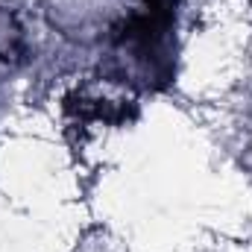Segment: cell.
<instances>
[{
  "label": "cell",
  "mask_w": 252,
  "mask_h": 252,
  "mask_svg": "<svg viewBox=\"0 0 252 252\" xmlns=\"http://www.w3.org/2000/svg\"><path fill=\"white\" fill-rule=\"evenodd\" d=\"M176 12L144 6L129 15L112 41V73L135 88L164 91L176 76Z\"/></svg>",
  "instance_id": "obj_1"
},
{
  "label": "cell",
  "mask_w": 252,
  "mask_h": 252,
  "mask_svg": "<svg viewBox=\"0 0 252 252\" xmlns=\"http://www.w3.org/2000/svg\"><path fill=\"white\" fill-rule=\"evenodd\" d=\"M27 53V38L12 12L0 9V62H18Z\"/></svg>",
  "instance_id": "obj_2"
}]
</instances>
